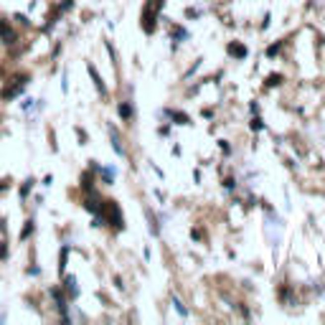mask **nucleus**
Masks as SVG:
<instances>
[{
	"label": "nucleus",
	"mask_w": 325,
	"mask_h": 325,
	"mask_svg": "<svg viewBox=\"0 0 325 325\" xmlns=\"http://www.w3.org/2000/svg\"><path fill=\"white\" fill-rule=\"evenodd\" d=\"M277 84H282V76H279V74H269L267 76V86H277Z\"/></svg>",
	"instance_id": "a211bd4d"
},
{
	"label": "nucleus",
	"mask_w": 325,
	"mask_h": 325,
	"mask_svg": "<svg viewBox=\"0 0 325 325\" xmlns=\"http://www.w3.org/2000/svg\"><path fill=\"white\" fill-rule=\"evenodd\" d=\"M117 112H120L122 120H132V115H135V110H132V104H130V102H120Z\"/></svg>",
	"instance_id": "6e6552de"
},
{
	"label": "nucleus",
	"mask_w": 325,
	"mask_h": 325,
	"mask_svg": "<svg viewBox=\"0 0 325 325\" xmlns=\"http://www.w3.org/2000/svg\"><path fill=\"white\" fill-rule=\"evenodd\" d=\"M26 84H28V76H20V79H15V84H10L8 89H3V92H0V99H13V97H18L20 92L26 89Z\"/></svg>",
	"instance_id": "7ed1b4c3"
},
{
	"label": "nucleus",
	"mask_w": 325,
	"mask_h": 325,
	"mask_svg": "<svg viewBox=\"0 0 325 325\" xmlns=\"http://www.w3.org/2000/svg\"><path fill=\"white\" fill-rule=\"evenodd\" d=\"M64 290H66V295H69L71 300H76V295H79V290H76V279H74V277H66V285H64Z\"/></svg>",
	"instance_id": "9b49d317"
},
{
	"label": "nucleus",
	"mask_w": 325,
	"mask_h": 325,
	"mask_svg": "<svg viewBox=\"0 0 325 325\" xmlns=\"http://www.w3.org/2000/svg\"><path fill=\"white\" fill-rule=\"evenodd\" d=\"M277 54H279V43H274V46L267 49V56H277Z\"/></svg>",
	"instance_id": "412c9836"
},
{
	"label": "nucleus",
	"mask_w": 325,
	"mask_h": 325,
	"mask_svg": "<svg viewBox=\"0 0 325 325\" xmlns=\"http://www.w3.org/2000/svg\"><path fill=\"white\" fill-rule=\"evenodd\" d=\"M165 115H168L170 120H176V125H191V117H188V115H183V112H173V110H165Z\"/></svg>",
	"instance_id": "9d476101"
},
{
	"label": "nucleus",
	"mask_w": 325,
	"mask_h": 325,
	"mask_svg": "<svg viewBox=\"0 0 325 325\" xmlns=\"http://www.w3.org/2000/svg\"><path fill=\"white\" fill-rule=\"evenodd\" d=\"M226 51H229V56H234V59H247V54H249L247 46H242V43H236V41L229 43V49H226Z\"/></svg>",
	"instance_id": "0eeeda50"
},
{
	"label": "nucleus",
	"mask_w": 325,
	"mask_h": 325,
	"mask_svg": "<svg viewBox=\"0 0 325 325\" xmlns=\"http://www.w3.org/2000/svg\"><path fill=\"white\" fill-rule=\"evenodd\" d=\"M173 41H176V43H181V41H186L188 38V31L186 28H181V26H173Z\"/></svg>",
	"instance_id": "f8f14e48"
},
{
	"label": "nucleus",
	"mask_w": 325,
	"mask_h": 325,
	"mask_svg": "<svg viewBox=\"0 0 325 325\" xmlns=\"http://www.w3.org/2000/svg\"><path fill=\"white\" fill-rule=\"evenodd\" d=\"M110 137H112V147H115V153L125 158V147H122V142H120V135H117V130H115V127H110Z\"/></svg>",
	"instance_id": "1a4fd4ad"
},
{
	"label": "nucleus",
	"mask_w": 325,
	"mask_h": 325,
	"mask_svg": "<svg viewBox=\"0 0 325 325\" xmlns=\"http://www.w3.org/2000/svg\"><path fill=\"white\" fill-rule=\"evenodd\" d=\"M99 176H102V181L110 186V183H115V170L112 168H99Z\"/></svg>",
	"instance_id": "ddd939ff"
},
{
	"label": "nucleus",
	"mask_w": 325,
	"mask_h": 325,
	"mask_svg": "<svg viewBox=\"0 0 325 325\" xmlns=\"http://www.w3.org/2000/svg\"><path fill=\"white\" fill-rule=\"evenodd\" d=\"M8 257V247H5V242H0V259H5Z\"/></svg>",
	"instance_id": "4be33fe9"
},
{
	"label": "nucleus",
	"mask_w": 325,
	"mask_h": 325,
	"mask_svg": "<svg viewBox=\"0 0 325 325\" xmlns=\"http://www.w3.org/2000/svg\"><path fill=\"white\" fill-rule=\"evenodd\" d=\"M31 234H33V221H26V229L20 231V239H28Z\"/></svg>",
	"instance_id": "6ab92c4d"
},
{
	"label": "nucleus",
	"mask_w": 325,
	"mask_h": 325,
	"mask_svg": "<svg viewBox=\"0 0 325 325\" xmlns=\"http://www.w3.org/2000/svg\"><path fill=\"white\" fill-rule=\"evenodd\" d=\"M262 127H264V125H262V120H259V117L252 120V130H262Z\"/></svg>",
	"instance_id": "5701e85b"
},
{
	"label": "nucleus",
	"mask_w": 325,
	"mask_h": 325,
	"mask_svg": "<svg viewBox=\"0 0 325 325\" xmlns=\"http://www.w3.org/2000/svg\"><path fill=\"white\" fill-rule=\"evenodd\" d=\"M173 305H176V310H178V313H181V315H183V318H186V315H188V310H186V308H183V305H181V302H178V300H176V297H173Z\"/></svg>",
	"instance_id": "aec40b11"
},
{
	"label": "nucleus",
	"mask_w": 325,
	"mask_h": 325,
	"mask_svg": "<svg viewBox=\"0 0 325 325\" xmlns=\"http://www.w3.org/2000/svg\"><path fill=\"white\" fill-rule=\"evenodd\" d=\"M102 224H112L115 229L125 226L122 211H120V206L115 201H102V208H99V216L94 219V226H102Z\"/></svg>",
	"instance_id": "f257e3e1"
},
{
	"label": "nucleus",
	"mask_w": 325,
	"mask_h": 325,
	"mask_svg": "<svg viewBox=\"0 0 325 325\" xmlns=\"http://www.w3.org/2000/svg\"><path fill=\"white\" fill-rule=\"evenodd\" d=\"M163 5H165V0H147V3L142 5L140 26H142V31H145V33H153V31H155V20H158V15H160Z\"/></svg>",
	"instance_id": "f03ea898"
},
{
	"label": "nucleus",
	"mask_w": 325,
	"mask_h": 325,
	"mask_svg": "<svg viewBox=\"0 0 325 325\" xmlns=\"http://www.w3.org/2000/svg\"><path fill=\"white\" fill-rule=\"evenodd\" d=\"M92 186H94V183H92V170H86L84 176H81V188H84V191H92Z\"/></svg>",
	"instance_id": "2eb2a0df"
},
{
	"label": "nucleus",
	"mask_w": 325,
	"mask_h": 325,
	"mask_svg": "<svg viewBox=\"0 0 325 325\" xmlns=\"http://www.w3.org/2000/svg\"><path fill=\"white\" fill-rule=\"evenodd\" d=\"M5 188H8V181H3V183H0V193H3Z\"/></svg>",
	"instance_id": "b1692460"
},
{
	"label": "nucleus",
	"mask_w": 325,
	"mask_h": 325,
	"mask_svg": "<svg viewBox=\"0 0 325 325\" xmlns=\"http://www.w3.org/2000/svg\"><path fill=\"white\" fill-rule=\"evenodd\" d=\"M86 71H89V76H92V81H94V86H97V92H99L102 97H107V94H110V92H107V84L102 81V76L97 74V69L92 66V64H86Z\"/></svg>",
	"instance_id": "423d86ee"
},
{
	"label": "nucleus",
	"mask_w": 325,
	"mask_h": 325,
	"mask_svg": "<svg viewBox=\"0 0 325 325\" xmlns=\"http://www.w3.org/2000/svg\"><path fill=\"white\" fill-rule=\"evenodd\" d=\"M15 31L10 28V23H8V20H0V41H3L5 43V46H10V43H15Z\"/></svg>",
	"instance_id": "20e7f679"
},
{
	"label": "nucleus",
	"mask_w": 325,
	"mask_h": 325,
	"mask_svg": "<svg viewBox=\"0 0 325 325\" xmlns=\"http://www.w3.org/2000/svg\"><path fill=\"white\" fill-rule=\"evenodd\" d=\"M145 213H147V221H150V231H153L155 236H158V219H155V216H153V211H150V208H145Z\"/></svg>",
	"instance_id": "4468645a"
},
{
	"label": "nucleus",
	"mask_w": 325,
	"mask_h": 325,
	"mask_svg": "<svg viewBox=\"0 0 325 325\" xmlns=\"http://www.w3.org/2000/svg\"><path fill=\"white\" fill-rule=\"evenodd\" d=\"M66 257H69V247H64V252L59 257V272H64V267H66Z\"/></svg>",
	"instance_id": "dca6fc26"
},
{
	"label": "nucleus",
	"mask_w": 325,
	"mask_h": 325,
	"mask_svg": "<svg viewBox=\"0 0 325 325\" xmlns=\"http://www.w3.org/2000/svg\"><path fill=\"white\" fill-rule=\"evenodd\" d=\"M84 208H86V211H92V213H99V208H102V198L97 196L94 191H86V198H84Z\"/></svg>",
	"instance_id": "39448f33"
},
{
	"label": "nucleus",
	"mask_w": 325,
	"mask_h": 325,
	"mask_svg": "<svg viewBox=\"0 0 325 325\" xmlns=\"http://www.w3.org/2000/svg\"><path fill=\"white\" fill-rule=\"evenodd\" d=\"M31 188H33V178H28V181L23 183V188H20V198H26L28 193H31Z\"/></svg>",
	"instance_id": "f3484780"
}]
</instances>
